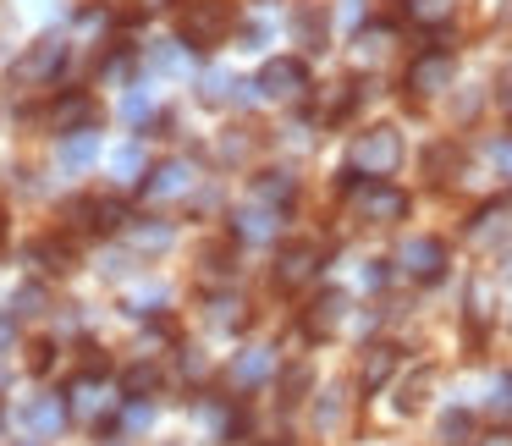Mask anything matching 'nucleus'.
Segmentation results:
<instances>
[{"mask_svg": "<svg viewBox=\"0 0 512 446\" xmlns=\"http://www.w3.org/2000/svg\"><path fill=\"white\" fill-rule=\"evenodd\" d=\"M452 56H446V50H430V56H419L408 67V89L413 94H424V100H430V94H441V89H452Z\"/></svg>", "mask_w": 512, "mask_h": 446, "instance_id": "9b49d317", "label": "nucleus"}, {"mask_svg": "<svg viewBox=\"0 0 512 446\" xmlns=\"http://www.w3.org/2000/svg\"><path fill=\"white\" fill-rule=\"evenodd\" d=\"M12 342V320H0V347Z\"/></svg>", "mask_w": 512, "mask_h": 446, "instance_id": "a19ab883", "label": "nucleus"}, {"mask_svg": "<svg viewBox=\"0 0 512 446\" xmlns=\"http://www.w3.org/2000/svg\"><path fill=\"white\" fill-rule=\"evenodd\" d=\"M61 67H67V45H61V39H39V45H28V56L12 67V83L34 89V83H50Z\"/></svg>", "mask_w": 512, "mask_h": 446, "instance_id": "39448f33", "label": "nucleus"}, {"mask_svg": "<svg viewBox=\"0 0 512 446\" xmlns=\"http://www.w3.org/2000/svg\"><path fill=\"white\" fill-rule=\"evenodd\" d=\"M232 89H237V83L226 78V72H210V78H204V100H215V105L232 100Z\"/></svg>", "mask_w": 512, "mask_h": 446, "instance_id": "c756f323", "label": "nucleus"}, {"mask_svg": "<svg viewBox=\"0 0 512 446\" xmlns=\"http://www.w3.org/2000/svg\"><path fill=\"white\" fill-rule=\"evenodd\" d=\"M490 408H496V413H512V380H501V386H496V402H490Z\"/></svg>", "mask_w": 512, "mask_h": 446, "instance_id": "58836bf2", "label": "nucleus"}, {"mask_svg": "<svg viewBox=\"0 0 512 446\" xmlns=\"http://www.w3.org/2000/svg\"><path fill=\"white\" fill-rule=\"evenodd\" d=\"M353 210L364 215V221L386 226V221H402V215H408V193L391 188L386 177H364V182H353Z\"/></svg>", "mask_w": 512, "mask_h": 446, "instance_id": "7ed1b4c3", "label": "nucleus"}, {"mask_svg": "<svg viewBox=\"0 0 512 446\" xmlns=\"http://www.w3.org/2000/svg\"><path fill=\"white\" fill-rule=\"evenodd\" d=\"M210 325H221V331H243V325H248V309H243V298H232V292H221V298H210Z\"/></svg>", "mask_w": 512, "mask_h": 446, "instance_id": "412c9836", "label": "nucleus"}, {"mask_svg": "<svg viewBox=\"0 0 512 446\" xmlns=\"http://www.w3.org/2000/svg\"><path fill=\"white\" fill-rule=\"evenodd\" d=\"M111 408H116V391L105 386V375H78V386H72V413H78L83 424H100Z\"/></svg>", "mask_w": 512, "mask_h": 446, "instance_id": "9d476101", "label": "nucleus"}, {"mask_svg": "<svg viewBox=\"0 0 512 446\" xmlns=\"http://www.w3.org/2000/svg\"><path fill=\"white\" fill-rule=\"evenodd\" d=\"M89 111H94V105L83 100V94H67V100L50 111V127H56V133H78V127L89 122Z\"/></svg>", "mask_w": 512, "mask_h": 446, "instance_id": "6ab92c4d", "label": "nucleus"}, {"mask_svg": "<svg viewBox=\"0 0 512 446\" xmlns=\"http://www.w3.org/2000/svg\"><path fill=\"white\" fill-rule=\"evenodd\" d=\"M468 303H474V320H485V314H490V287H485V281H474V292H468Z\"/></svg>", "mask_w": 512, "mask_h": 446, "instance_id": "f704fd0d", "label": "nucleus"}, {"mask_svg": "<svg viewBox=\"0 0 512 446\" xmlns=\"http://www.w3.org/2000/svg\"><path fill=\"white\" fill-rule=\"evenodd\" d=\"M386 45H391L386 28H369V34H358V61H380V56H386Z\"/></svg>", "mask_w": 512, "mask_h": 446, "instance_id": "cd10ccee", "label": "nucleus"}, {"mask_svg": "<svg viewBox=\"0 0 512 446\" xmlns=\"http://www.w3.org/2000/svg\"><path fill=\"white\" fill-rule=\"evenodd\" d=\"M94 155H100V138L78 127V133H67V144H61V171H89Z\"/></svg>", "mask_w": 512, "mask_h": 446, "instance_id": "dca6fc26", "label": "nucleus"}, {"mask_svg": "<svg viewBox=\"0 0 512 446\" xmlns=\"http://www.w3.org/2000/svg\"><path fill=\"white\" fill-rule=\"evenodd\" d=\"M347 309H353V303H347V292H336V287H331V292H320V298H314L309 309H303V331L325 342V336H336V331L347 325Z\"/></svg>", "mask_w": 512, "mask_h": 446, "instance_id": "6e6552de", "label": "nucleus"}, {"mask_svg": "<svg viewBox=\"0 0 512 446\" xmlns=\"http://www.w3.org/2000/svg\"><path fill=\"white\" fill-rule=\"evenodd\" d=\"M408 17H413V23H424V28H435V23L452 17V0H408Z\"/></svg>", "mask_w": 512, "mask_h": 446, "instance_id": "b1692460", "label": "nucleus"}, {"mask_svg": "<svg viewBox=\"0 0 512 446\" xmlns=\"http://www.w3.org/2000/svg\"><path fill=\"white\" fill-rule=\"evenodd\" d=\"M397 160H402L397 127H369V133H358L353 149H347V166H353L358 177H391Z\"/></svg>", "mask_w": 512, "mask_h": 446, "instance_id": "f03ea898", "label": "nucleus"}, {"mask_svg": "<svg viewBox=\"0 0 512 446\" xmlns=\"http://www.w3.org/2000/svg\"><path fill=\"white\" fill-rule=\"evenodd\" d=\"M155 386H160V369L155 364H133V369H127V380H122L127 397H149Z\"/></svg>", "mask_w": 512, "mask_h": 446, "instance_id": "393cba45", "label": "nucleus"}, {"mask_svg": "<svg viewBox=\"0 0 512 446\" xmlns=\"http://www.w3.org/2000/svg\"><path fill=\"white\" fill-rule=\"evenodd\" d=\"M12 314H45V287H23L12 298Z\"/></svg>", "mask_w": 512, "mask_h": 446, "instance_id": "c85d7f7f", "label": "nucleus"}, {"mask_svg": "<svg viewBox=\"0 0 512 446\" xmlns=\"http://www.w3.org/2000/svg\"><path fill=\"white\" fill-rule=\"evenodd\" d=\"M232 232L243 237V243H270V237L281 232V210L276 204H243V210L232 215Z\"/></svg>", "mask_w": 512, "mask_h": 446, "instance_id": "ddd939ff", "label": "nucleus"}, {"mask_svg": "<svg viewBox=\"0 0 512 446\" xmlns=\"http://www.w3.org/2000/svg\"><path fill=\"white\" fill-rule=\"evenodd\" d=\"M226 28H232V6L226 0H177V39L188 50H210Z\"/></svg>", "mask_w": 512, "mask_h": 446, "instance_id": "f257e3e1", "label": "nucleus"}, {"mask_svg": "<svg viewBox=\"0 0 512 446\" xmlns=\"http://www.w3.org/2000/svg\"><path fill=\"white\" fill-rule=\"evenodd\" d=\"M281 391H287L281 402H298V391H309V369H287V380H281Z\"/></svg>", "mask_w": 512, "mask_h": 446, "instance_id": "2f4dec72", "label": "nucleus"}, {"mask_svg": "<svg viewBox=\"0 0 512 446\" xmlns=\"http://www.w3.org/2000/svg\"><path fill=\"white\" fill-rule=\"evenodd\" d=\"M122 116H127V122H149V116H155V89H133V94H127V100H122Z\"/></svg>", "mask_w": 512, "mask_h": 446, "instance_id": "a878e982", "label": "nucleus"}, {"mask_svg": "<svg viewBox=\"0 0 512 446\" xmlns=\"http://www.w3.org/2000/svg\"><path fill=\"white\" fill-rule=\"evenodd\" d=\"M254 89H259V100H298V94L309 89V72H303V61L276 56V61H265V72L254 78Z\"/></svg>", "mask_w": 512, "mask_h": 446, "instance_id": "20e7f679", "label": "nucleus"}, {"mask_svg": "<svg viewBox=\"0 0 512 446\" xmlns=\"http://www.w3.org/2000/svg\"><path fill=\"white\" fill-rule=\"evenodd\" d=\"M336 413H342V402H336V391H325V402H320V424H325V430L336 424Z\"/></svg>", "mask_w": 512, "mask_h": 446, "instance_id": "e433bc0d", "label": "nucleus"}, {"mask_svg": "<svg viewBox=\"0 0 512 446\" xmlns=\"http://www.w3.org/2000/svg\"><path fill=\"white\" fill-rule=\"evenodd\" d=\"M479 446H512V430H496V435H485Z\"/></svg>", "mask_w": 512, "mask_h": 446, "instance_id": "ea45409f", "label": "nucleus"}, {"mask_svg": "<svg viewBox=\"0 0 512 446\" xmlns=\"http://www.w3.org/2000/svg\"><path fill=\"white\" fill-rule=\"evenodd\" d=\"M116 424H122V430H127V435H144V430H149V424H155V402H149V397H138V402H127V408H122V413H116Z\"/></svg>", "mask_w": 512, "mask_h": 446, "instance_id": "5701e85b", "label": "nucleus"}, {"mask_svg": "<svg viewBox=\"0 0 512 446\" xmlns=\"http://www.w3.org/2000/svg\"><path fill=\"white\" fill-rule=\"evenodd\" d=\"M270 375H276V347H243V353L232 358L237 386H265Z\"/></svg>", "mask_w": 512, "mask_h": 446, "instance_id": "2eb2a0df", "label": "nucleus"}, {"mask_svg": "<svg viewBox=\"0 0 512 446\" xmlns=\"http://www.w3.org/2000/svg\"><path fill=\"white\" fill-rule=\"evenodd\" d=\"M254 199L287 210V204H292V177H287V171H265V177H254Z\"/></svg>", "mask_w": 512, "mask_h": 446, "instance_id": "a211bd4d", "label": "nucleus"}, {"mask_svg": "<svg viewBox=\"0 0 512 446\" xmlns=\"http://www.w3.org/2000/svg\"><path fill=\"white\" fill-rule=\"evenodd\" d=\"M501 105H507V116H512V83H507V89H501Z\"/></svg>", "mask_w": 512, "mask_h": 446, "instance_id": "79ce46f5", "label": "nucleus"}, {"mask_svg": "<svg viewBox=\"0 0 512 446\" xmlns=\"http://www.w3.org/2000/svg\"><path fill=\"white\" fill-rule=\"evenodd\" d=\"M144 166H149L144 144H122V149L111 155V171H116V182H144Z\"/></svg>", "mask_w": 512, "mask_h": 446, "instance_id": "aec40b11", "label": "nucleus"}, {"mask_svg": "<svg viewBox=\"0 0 512 446\" xmlns=\"http://www.w3.org/2000/svg\"><path fill=\"white\" fill-rule=\"evenodd\" d=\"M199 419L210 424L215 435H237V413H232V408H221V402H199Z\"/></svg>", "mask_w": 512, "mask_h": 446, "instance_id": "bb28decb", "label": "nucleus"}, {"mask_svg": "<svg viewBox=\"0 0 512 446\" xmlns=\"http://www.w3.org/2000/svg\"><path fill=\"white\" fill-rule=\"evenodd\" d=\"M155 67L160 72H182V50H155Z\"/></svg>", "mask_w": 512, "mask_h": 446, "instance_id": "4c0bfd02", "label": "nucleus"}, {"mask_svg": "<svg viewBox=\"0 0 512 446\" xmlns=\"http://www.w3.org/2000/svg\"><path fill=\"white\" fill-rule=\"evenodd\" d=\"M78 215H89V232H116V226L127 221V210L116 199H94V204H83Z\"/></svg>", "mask_w": 512, "mask_h": 446, "instance_id": "4be33fe9", "label": "nucleus"}, {"mask_svg": "<svg viewBox=\"0 0 512 446\" xmlns=\"http://www.w3.org/2000/svg\"><path fill=\"white\" fill-rule=\"evenodd\" d=\"M430 380H435V369H419V375L408 380V391H402V408H419L424 391H430Z\"/></svg>", "mask_w": 512, "mask_h": 446, "instance_id": "7c9ffc66", "label": "nucleus"}, {"mask_svg": "<svg viewBox=\"0 0 512 446\" xmlns=\"http://www.w3.org/2000/svg\"><path fill=\"white\" fill-rule=\"evenodd\" d=\"M320 265H325V248L320 243H292L287 254L276 259V287L281 292H298L303 281L320 276Z\"/></svg>", "mask_w": 512, "mask_h": 446, "instance_id": "0eeeda50", "label": "nucleus"}, {"mask_svg": "<svg viewBox=\"0 0 512 446\" xmlns=\"http://www.w3.org/2000/svg\"><path fill=\"white\" fill-rule=\"evenodd\" d=\"M127 243L138 254H160V248H171V221H127Z\"/></svg>", "mask_w": 512, "mask_h": 446, "instance_id": "f3484780", "label": "nucleus"}, {"mask_svg": "<svg viewBox=\"0 0 512 446\" xmlns=\"http://www.w3.org/2000/svg\"><path fill=\"white\" fill-rule=\"evenodd\" d=\"M397 265L408 270L413 281H441V270H446V243H441V237H408V243L397 248Z\"/></svg>", "mask_w": 512, "mask_h": 446, "instance_id": "423d86ee", "label": "nucleus"}, {"mask_svg": "<svg viewBox=\"0 0 512 446\" xmlns=\"http://www.w3.org/2000/svg\"><path fill=\"white\" fill-rule=\"evenodd\" d=\"M474 237H479V243H490V237H501V210H485V215H479Z\"/></svg>", "mask_w": 512, "mask_h": 446, "instance_id": "473e14b6", "label": "nucleus"}, {"mask_svg": "<svg viewBox=\"0 0 512 446\" xmlns=\"http://www.w3.org/2000/svg\"><path fill=\"white\" fill-rule=\"evenodd\" d=\"M61 424H67V408H61V397L39 391V397L23 402V430H28V435H39V441H56Z\"/></svg>", "mask_w": 512, "mask_h": 446, "instance_id": "f8f14e48", "label": "nucleus"}, {"mask_svg": "<svg viewBox=\"0 0 512 446\" xmlns=\"http://www.w3.org/2000/svg\"><path fill=\"white\" fill-rule=\"evenodd\" d=\"M397 364H402V353H397L391 342L364 347V364H358V386H364V391H380L391 375H397Z\"/></svg>", "mask_w": 512, "mask_h": 446, "instance_id": "4468645a", "label": "nucleus"}, {"mask_svg": "<svg viewBox=\"0 0 512 446\" xmlns=\"http://www.w3.org/2000/svg\"><path fill=\"white\" fill-rule=\"evenodd\" d=\"M490 160H496V171H501V177H512V138L490 144Z\"/></svg>", "mask_w": 512, "mask_h": 446, "instance_id": "72a5a7b5", "label": "nucleus"}, {"mask_svg": "<svg viewBox=\"0 0 512 446\" xmlns=\"http://www.w3.org/2000/svg\"><path fill=\"white\" fill-rule=\"evenodd\" d=\"M193 188H199V177H193V166H188V160H171V166H155V171H149V182H144V199L166 204V199H188Z\"/></svg>", "mask_w": 512, "mask_h": 446, "instance_id": "1a4fd4ad", "label": "nucleus"}, {"mask_svg": "<svg viewBox=\"0 0 512 446\" xmlns=\"http://www.w3.org/2000/svg\"><path fill=\"white\" fill-rule=\"evenodd\" d=\"M182 375H188V380H199V375H204V358L193 353V347H182Z\"/></svg>", "mask_w": 512, "mask_h": 446, "instance_id": "c9c22d12", "label": "nucleus"}]
</instances>
